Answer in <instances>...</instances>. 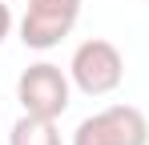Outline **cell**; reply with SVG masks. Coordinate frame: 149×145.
I'll list each match as a JSON object with an SVG mask.
<instances>
[{
    "instance_id": "1",
    "label": "cell",
    "mask_w": 149,
    "mask_h": 145,
    "mask_svg": "<svg viewBox=\"0 0 149 145\" xmlns=\"http://www.w3.org/2000/svg\"><path fill=\"white\" fill-rule=\"evenodd\" d=\"M69 77L85 97H109L125 81V56L113 40H101V36L81 40L69 61Z\"/></svg>"
},
{
    "instance_id": "2",
    "label": "cell",
    "mask_w": 149,
    "mask_h": 145,
    "mask_svg": "<svg viewBox=\"0 0 149 145\" xmlns=\"http://www.w3.org/2000/svg\"><path fill=\"white\" fill-rule=\"evenodd\" d=\"M69 97H73V77L61 69V65H49V61L28 65V69L20 72V81H16V101H20V109L32 113V117L56 121L69 109Z\"/></svg>"
},
{
    "instance_id": "3",
    "label": "cell",
    "mask_w": 149,
    "mask_h": 145,
    "mask_svg": "<svg viewBox=\"0 0 149 145\" xmlns=\"http://www.w3.org/2000/svg\"><path fill=\"white\" fill-rule=\"evenodd\" d=\"M73 145H149V121L137 105H109L73 129Z\"/></svg>"
},
{
    "instance_id": "4",
    "label": "cell",
    "mask_w": 149,
    "mask_h": 145,
    "mask_svg": "<svg viewBox=\"0 0 149 145\" xmlns=\"http://www.w3.org/2000/svg\"><path fill=\"white\" fill-rule=\"evenodd\" d=\"M85 0H28V12L20 20V40L24 48H56L69 32H73L77 16H81Z\"/></svg>"
},
{
    "instance_id": "5",
    "label": "cell",
    "mask_w": 149,
    "mask_h": 145,
    "mask_svg": "<svg viewBox=\"0 0 149 145\" xmlns=\"http://www.w3.org/2000/svg\"><path fill=\"white\" fill-rule=\"evenodd\" d=\"M8 145H61V133H56V121L49 117H24L12 125V133H8Z\"/></svg>"
},
{
    "instance_id": "6",
    "label": "cell",
    "mask_w": 149,
    "mask_h": 145,
    "mask_svg": "<svg viewBox=\"0 0 149 145\" xmlns=\"http://www.w3.org/2000/svg\"><path fill=\"white\" fill-rule=\"evenodd\" d=\"M8 32H12V8L0 0V45H4V36H8Z\"/></svg>"
}]
</instances>
